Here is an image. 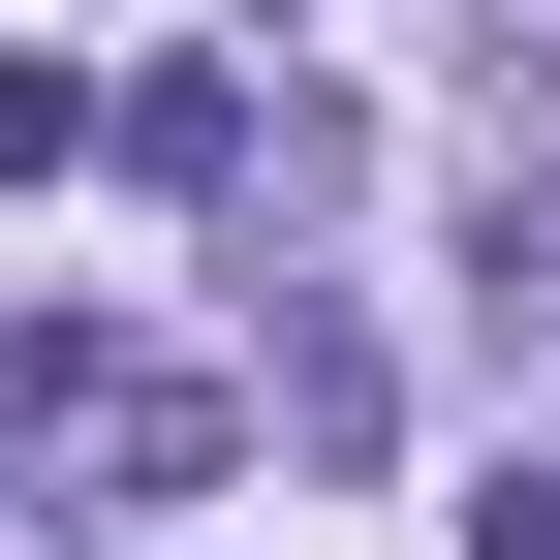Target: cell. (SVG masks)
Listing matches in <instances>:
<instances>
[{"label": "cell", "mask_w": 560, "mask_h": 560, "mask_svg": "<svg viewBox=\"0 0 560 560\" xmlns=\"http://www.w3.org/2000/svg\"><path fill=\"white\" fill-rule=\"evenodd\" d=\"M249 32H280V0H249Z\"/></svg>", "instance_id": "cell-5"}, {"label": "cell", "mask_w": 560, "mask_h": 560, "mask_svg": "<svg viewBox=\"0 0 560 560\" xmlns=\"http://www.w3.org/2000/svg\"><path fill=\"white\" fill-rule=\"evenodd\" d=\"M467 62H499V156H560V0H467Z\"/></svg>", "instance_id": "cell-3"}, {"label": "cell", "mask_w": 560, "mask_h": 560, "mask_svg": "<svg viewBox=\"0 0 560 560\" xmlns=\"http://www.w3.org/2000/svg\"><path fill=\"white\" fill-rule=\"evenodd\" d=\"M249 405H280V467H374V436H405V374H374L342 312H280V374H249Z\"/></svg>", "instance_id": "cell-2"}, {"label": "cell", "mask_w": 560, "mask_h": 560, "mask_svg": "<svg viewBox=\"0 0 560 560\" xmlns=\"http://www.w3.org/2000/svg\"><path fill=\"white\" fill-rule=\"evenodd\" d=\"M467 560H560V467H499V499H467Z\"/></svg>", "instance_id": "cell-4"}, {"label": "cell", "mask_w": 560, "mask_h": 560, "mask_svg": "<svg viewBox=\"0 0 560 560\" xmlns=\"http://www.w3.org/2000/svg\"><path fill=\"white\" fill-rule=\"evenodd\" d=\"M94 125L187 187V219H249V125H280V94H249V62H156V94H94Z\"/></svg>", "instance_id": "cell-1"}]
</instances>
